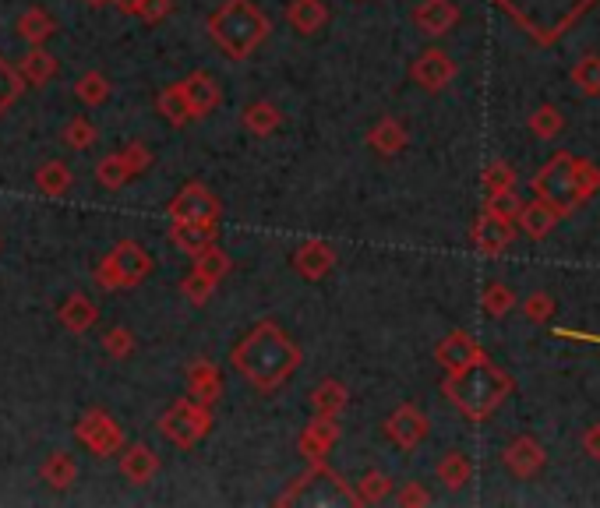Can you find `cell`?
<instances>
[{
	"label": "cell",
	"instance_id": "1",
	"mask_svg": "<svg viewBox=\"0 0 600 508\" xmlns=\"http://www.w3.org/2000/svg\"><path fill=\"white\" fill-rule=\"evenodd\" d=\"M300 360H304L300 346L276 322H258L230 353L233 371L248 381L255 392H262V396L283 389L286 381L297 374Z\"/></svg>",
	"mask_w": 600,
	"mask_h": 508
},
{
	"label": "cell",
	"instance_id": "2",
	"mask_svg": "<svg viewBox=\"0 0 600 508\" xmlns=\"http://www.w3.org/2000/svg\"><path fill=\"white\" fill-rule=\"evenodd\" d=\"M442 392L463 417L488 420L491 413L516 392V381H512V374L502 371L495 360L480 357L473 360L470 367H463V371H449Z\"/></svg>",
	"mask_w": 600,
	"mask_h": 508
},
{
	"label": "cell",
	"instance_id": "3",
	"mask_svg": "<svg viewBox=\"0 0 600 508\" xmlns=\"http://www.w3.org/2000/svg\"><path fill=\"white\" fill-rule=\"evenodd\" d=\"M272 22L255 0H223L209 15V36L230 60H248L269 39Z\"/></svg>",
	"mask_w": 600,
	"mask_h": 508
},
{
	"label": "cell",
	"instance_id": "4",
	"mask_svg": "<svg viewBox=\"0 0 600 508\" xmlns=\"http://www.w3.org/2000/svg\"><path fill=\"white\" fill-rule=\"evenodd\" d=\"M530 191L540 198V202L555 205L562 216H569L572 209L586 202L583 187H579V177H576V156L569 152H555L548 163L540 166L530 180Z\"/></svg>",
	"mask_w": 600,
	"mask_h": 508
},
{
	"label": "cell",
	"instance_id": "5",
	"mask_svg": "<svg viewBox=\"0 0 600 508\" xmlns=\"http://www.w3.org/2000/svg\"><path fill=\"white\" fill-rule=\"evenodd\" d=\"M152 272V254L135 240H120L103 262L96 265V283L103 290H131L145 283Z\"/></svg>",
	"mask_w": 600,
	"mask_h": 508
},
{
	"label": "cell",
	"instance_id": "6",
	"mask_svg": "<svg viewBox=\"0 0 600 508\" xmlns=\"http://www.w3.org/2000/svg\"><path fill=\"white\" fill-rule=\"evenodd\" d=\"M212 431V406L198 403L195 396L177 399L170 410L159 417V434L177 449H195L198 441Z\"/></svg>",
	"mask_w": 600,
	"mask_h": 508
},
{
	"label": "cell",
	"instance_id": "7",
	"mask_svg": "<svg viewBox=\"0 0 600 508\" xmlns=\"http://www.w3.org/2000/svg\"><path fill=\"white\" fill-rule=\"evenodd\" d=\"M75 434L85 449L99 459L117 456V452L124 449V427H120L106 410H99V406H92V410L82 413V420L75 424Z\"/></svg>",
	"mask_w": 600,
	"mask_h": 508
},
{
	"label": "cell",
	"instance_id": "8",
	"mask_svg": "<svg viewBox=\"0 0 600 508\" xmlns=\"http://www.w3.org/2000/svg\"><path fill=\"white\" fill-rule=\"evenodd\" d=\"M166 212H170V223H219L223 205H219V198L212 195L209 187L191 180V184L180 187Z\"/></svg>",
	"mask_w": 600,
	"mask_h": 508
},
{
	"label": "cell",
	"instance_id": "9",
	"mask_svg": "<svg viewBox=\"0 0 600 508\" xmlns=\"http://www.w3.org/2000/svg\"><path fill=\"white\" fill-rule=\"evenodd\" d=\"M428 434H431V420L413 403H399L396 410L389 413V420H385V438H389L399 452H413Z\"/></svg>",
	"mask_w": 600,
	"mask_h": 508
},
{
	"label": "cell",
	"instance_id": "10",
	"mask_svg": "<svg viewBox=\"0 0 600 508\" xmlns=\"http://www.w3.org/2000/svg\"><path fill=\"white\" fill-rule=\"evenodd\" d=\"M456 60L449 57V53L442 50V46H431V50H424L417 60L410 64V78L420 85L424 92H442L445 85L456 78Z\"/></svg>",
	"mask_w": 600,
	"mask_h": 508
},
{
	"label": "cell",
	"instance_id": "11",
	"mask_svg": "<svg viewBox=\"0 0 600 508\" xmlns=\"http://www.w3.org/2000/svg\"><path fill=\"white\" fill-rule=\"evenodd\" d=\"M502 463L516 480H533L544 466H548V452H544V445H540L537 438L523 434V438H516V441L505 445Z\"/></svg>",
	"mask_w": 600,
	"mask_h": 508
},
{
	"label": "cell",
	"instance_id": "12",
	"mask_svg": "<svg viewBox=\"0 0 600 508\" xmlns=\"http://www.w3.org/2000/svg\"><path fill=\"white\" fill-rule=\"evenodd\" d=\"M336 441H339V417H322V413H315V417L304 424V431H300L297 449L308 463H325V456L332 452Z\"/></svg>",
	"mask_w": 600,
	"mask_h": 508
},
{
	"label": "cell",
	"instance_id": "13",
	"mask_svg": "<svg viewBox=\"0 0 600 508\" xmlns=\"http://www.w3.org/2000/svg\"><path fill=\"white\" fill-rule=\"evenodd\" d=\"M290 262L300 279L318 283V279H325L336 269V247H332L329 240H304V244H297Z\"/></svg>",
	"mask_w": 600,
	"mask_h": 508
},
{
	"label": "cell",
	"instance_id": "14",
	"mask_svg": "<svg viewBox=\"0 0 600 508\" xmlns=\"http://www.w3.org/2000/svg\"><path fill=\"white\" fill-rule=\"evenodd\" d=\"M480 357H488L484 346H480L477 339L463 329L449 332V336L435 346V360L445 367V371H463V367H470L473 360H480Z\"/></svg>",
	"mask_w": 600,
	"mask_h": 508
},
{
	"label": "cell",
	"instance_id": "15",
	"mask_svg": "<svg viewBox=\"0 0 600 508\" xmlns=\"http://www.w3.org/2000/svg\"><path fill=\"white\" fill-rule=\"evenodd\" d=\"M516 240V230H512V219L498 216V212L484 209L477 216V223H473V244H477V251L484 254H502L505 247Z\"/></svg>",
	"mask_w": 600,
	"mask_h": 508
},
{
	"label": "cell",
	"instance_id": "16",
	"mask_svg": "<svg viewBox=\"0 0 600 508\" xmlns=\"http://www.w3.org/2000/svg\"><path fill=\"white\" fill-rule=\"evenodd\" d=\"M456 22H459L456 0H420L417 8H413V25L424 36H445Z\"/></svg>",
	"mask_w": 600,
	"mask_h": 508
},
{
	"label": "cell",
	"instance_id": "17",
	"mask_svg": "<svg viewBox=\"0 0 600 508\" xmlns=\"http://www.w3.org/2000/svg\"><path fill=\"white\" fill-rule=\"evenodd\" d=\"M180 85H184V96H188L195 117H209V113L223 103V89H219V82L209 71H191Z\"/></svg>",
	"mask_w": 600,
	"mask_h": 508
},
{
	"label": "cell",
	"instance_id": "18",
	"mask_svg": "<svg viewBox=\"0 0 600 508\" xmlns=\"http://www.w3.org/2000/svg\"><path fill=\"white\" fill-rule=\"evenodd\" d=\"M558 219H562V212H558L555 205L533 198V202H526L523 209H519L516 230H523L530 240H544V237H551V230L558 226Z\"/></svg>",
	"mask_w": 600,
	"mask_h": 508
},
{
	"label": "cell",
	"instance_id": "19",
	"mask_svg": "<svg viewBox=\"0 0 600 508\" xmlns=\"http://www.w3.org/2000/svg\"><path fill=\"white\" fill-rule=\"evenodd\" d=\"M159 473V456L145 445V441H135L128 449L120 452V477L131 480V484H149Z\"/></svg>",
	"mask_w": 600,
	"mask_h": 508
},
{
	"label": "cell",
	"instance_id": "20",
	"mask_svg": "<svg viewBox=\"0 0 600 508\" xmlns=\"http://www.w3.org/2000/svg\"><path fill=\"white\" fill-rule=\"evenodd\" d=\"M286 22L300 36H315L329 22V4L325 0H290L286 4Z\"/></svg>",
	"mask_w": 600,
	"mask_h": 508
},
{
	"label": "cell",
	"instance_id": "21",
	"mask_svg": "<svg viewBox=\"0 0 600 508\" xmlns=\"http://www.w3.org/2000/svg\"><path fill=\"white\" fill-rule=\"evenodd\" d=\"M188 396H195L205 406H212L223 396V378H219V367L212 360H195L188 367Z\"/></svg>",
	"mask_w": 600,
	"mask_h": 508
},
{
	"label": "cell",
	"instance_id": "22",
	"mask_svg": "<svg viewBox=\"0 0 600 508\" xmlns=\"http://www.w3.org/2000/svg\"><path fill=\"white\" fill-rule=\"evenodd\" d=\"M308 403H311V413H322V417H343L346 406H350V389H346L339 378H325L311 389Z\"/></svg>",
	"mask_w": 600,
	"mask_h": 508
},
{
	"label": "cell",
	"instance_id": "23",
	"mask_svg": "<svg viewBox=\"0 0 600 508\" xmlns=\"http://www.w3.org/2000/svg\"><path fill=\"white\" fill-rule=\"evenodd\" d=\"M170 240L180 247L184 254H202L205 247H212L219 240L216 223H170Z\"/></svg>",
	"mask_w": 600,
	"mask_h": 508
},
{
	"label": "cell",
	"instance_id": "24",
	"mask_svg": "<svg viewBox=\"0 0 600 508\" xmlns=\"http://www.w3.org/2000/svg\"><path fill=\"white\" fill-rule=\"evenodd\" d=\"M240 124H244V131L255 138H269L279 131V124H283V110H279L276 103H269V99H258V103H248L244 106V113H240Z\"/></svg>",
	"mask_w": 600,
	"mask_h": 508
},
{
	"label": "cell",
	"instance_id": "25",
	"mask_svg": "<svg viewBox=\"0 0 600 508\" xmlns=\"http://www.w3.org/2000/svg\"><path fill=\"white\" fill-rule=\"evenodd\" d=\"M364 142H368L378 156H399V152L410 145V135H406V127L399 124L396 117H382L368 131V138H364Z\"/></svg>",
	"mask_w": 600,
	"mask_h": 508
},
{
	"label": "cell",
	"instance_id": "26",
	"mask_svg": "<svg viewBox=\"0 0 600 508\" xmlns=\"http://www.w3.org/2000/svg\"><path fill=\"white\" fill-rule=\"evenodd\" d=\"M60 325L68 332H75V336H82V332H89L92 325H96V314H99V307L92 304L85 293H71L64 304H60Z\"/></svg>",
	"mask_w": 600,
	"mask_h": 508
},
{
	"label": "cell",
	"instance_id": "27",
	"mask_svg": "<svg viewBox=\"0 0 600 508\" xmlns=\"http://www.w3.org/2000/svg\"><path fill=\"white\" fill-rule=\"evenodd\" d=\"M396 491V480L385 470H368L353 484V505H382L389 494Z\"/></svg>",
	"mask_w": 600,
	"mask_h": 508
},
{
	"label": "cell",
	"instance_id": "28",
	"mask_svg": "<svg viewBox=\"0 0 600 508\" xmlns=\"http://www.w3.org/2000/svg\"><path fill=\"white\" fill-rule=\"evenodd\" d=\"M156 106H159V117H166V124H173V127H184L188 120H198L195 110H191V103H188V96H184V85H180V82L166 85V89L159 92Z\"/></svg>",
	"mask_w": 600,
	"mask_h": 508
},
{
	"label": "cell",
	"instance_id": "29",
	"mask_svg": "<svg viewBox=\"0 0 600 508\" xmlns=\"http://www.w3.org/2000/svg\"><path fill=\"white\" fill-rule=\"evenodd\" d=\"M438 480H442L449 491H459V487H466L473 480V463H470V456L466 452H459V449H452V452H445L442 459H438Z\"/></svg>",
	"mask_w": 600,
	"mask_h": 508
},
{
	"label": "cell",
	"instance_id": "30",
	"mask_svg": "<svg viewBox=\"0 0 600 508\" xmlns=\"http://www.w3.org/2000/svg\"><path fill=\"white\" fill-rule=\"evenodd\" d=\"M18 71H22V78L29 85H46L57 78V57L46 53L43 46H32V50L22 57V64H18Z\"/></svg>",
	"mask_w": 600,
	"mask_h": 508
},
{
	"label": "cell",
	"instance_id": "31",
	"mask_svg": "<svg viewBox=\"0 0 600 508\" xmlns=\"http://www.w3.org/2000/svg\"><path fill=\"white\" fill-rule=\"evenodd\" d=\"M53 32H57V22H53L43 8H29V11H22V15H18V36H22L25 43L43 46Z\"/></svg>",
	"mask_w": 600,
	"mask_h": 508
},
{
	"label": "cell",
	"instance_id": "32",
	"mask_svg": "<svg viewBox=\"0 0 600 508\" xmlns=\"http://www.w3.org/2000/svg\"><path fill=\"white\" fill-rule=\"evenodd\" d=\"M78 477V463L71 452H53L50 459L43 463V480L53 487V491H68Z\"/></svg>",
	"mask_w": 600,
	"mask_h": 508
},
{
	"label": "cell",
	"instance_id": "33",
	"mask_svg": "<svg viewBox=\"0 0 600 508\" xmlns=\"http://www.w3.org/2000/svg\"><path fill=\"white\" fill-rule=\"evenodd\" d=\"M480 307H484L488 318H505V314H512V307H516V293H512V286L502 283V279H491V283L484 286V293H480Z\"/></svg>",
	"mask_w": 600,
	"mask_h": 508
},
{
	"label": "cell",
	"instance_id": "34",
	"mask_svg": "<svg viewBox=\"0 0 600 508\" xmlns=\"http://www.w3.org/2000/svg\"><path fill=\"white\" fill-rule=\"evenodd\" d=\"M36 184H39V191L43 195H50V198H60L64 191L71 187V170H68V163H60V159H53V163H43L36 170Z\"/></svg>",
	"mask_w": 600,
	"mask_h": 508
},
{
	"label": "cell",
	"instance_id": "35",
	"mask_svg": "<svg viewBox=\"0 0 600 508\" xmlns=\"http://www.w3.org/2000/svg\"><path fill=\"white\" fill-rule=\"evenodd\" d=\"M572 85L583 96H600V53H586L572 64Z\"/></svg>",
	"mask_w": 600,
	"mask_h": 508
},
{
	"label": "cell",
	"instance_id": "36",
	"mask_svg": "<svg viewBox=\"0 0 600 508\" xmlns=\"http://www.w3.org/2000/svg\"><path fill=\"white\" fill-rule=\"evenodd\" d=\"M562 127H565V117H562V110H558V106L544 103V106H537V110L530 113V131L537 138H544V142H551V138L562 135Z\"/></svg>",
	"mask_w": 600,
	"mask_h": 508
},
{
	"label": "cell",
	"instance_id": "37",
	"mask_svg": "<svg viewBox=\"0 0 600 508\" xmlns=\"http://www.w3.org/2000/svg\"><path fill=\"white\" fill-rule=\"evenodd\" d=\"M96 180L106 187V191H120V187L131 180V170L128 163H124V156L120 152H113V156H103L96 163Z\"/></svg>",
	"mask_w": 600,
	"mask_h": 508
},
{
	"label": "cell",
	"instance_id": "38",
	"mask_svg": "<svg viewBox=\"0 0 600 508\" xmlns=\"http://www.w3.org/2000/svg\"><path fill=\"white\" fill-rule=\"evenodd\" d=\"M75 96L82 99L85 106H103L110 99V82H106L103 71H85L75 85Z\"/></svg>",
	"mask_w": 600,
	"mask_h": 508
},
{
	"label": "cell",
	"instance_id": "39",
	"mask_svg": "<svg viewBox=\"0 0 600 508\" xmlns=\"http://www.w3.org/2000/svg\"><path fill=\"white\" fill-rule=\"evenodd\" d=\"M195 269L202 272V276H209V279H223V276H230V269H233V262H230V254L223 251L219 244H212V247H205L202 254H195Z\"/></svg>",
	"mask_w": 600,
	"mask_h": 508
},
{
	"label": "cell",
	"instance_id": "40",
	"mask_svg": "<svg viewBox=\"0 0 600 508\" xmlns=\"http://www.w3.org/2000/svg\"><path fill=\"white\" fill-rule=\"evenodd\" d=\"M22 89H25L22 71H15V68H11V64H8V60L0 57V113L11 110V106L18 103V96H22Z\"/></svg>",
	"mask_w": 600,
	"mask_h": 508
},
{
	"label": "cell",
	"instance_id": "41",
	"mask_svg": "<svg viewBox=\"0 0 600 508\" xmlns=\"http://www.w3.org/2000/svg\"><path fill=\"white\" fill-rule=\"evenodd\" d=\"M180 293H184L195 307H202V304H209L212 293H216V279H209L198 269H191V276H184V283H180Z\"/></svg>",
	"mask_w": 600,
	"mask_h": 508
},
{
	"label": "cell",
	"instance_id": "42",
	"mask_svg": "<svg viewBox=\"0 0 600 508\" xmlns=\"http://www.w3.org/2000/svg\"><path fill=\"white\" fill-rule=\"evenodd\" d=\"M555 314V297L551 293H544V290H533L530 297L523 300V318L530 325H544Z\"/></svg>",
	"mask_w": 600,
	"mask_h": 508
},
{
	"label": "cell",
	"instance_id": "43",
	"mask_svg": "<svg viewBox=\"0 0 600 508\" xmlns=\"http://www.w3.org/2000/svg\"><path fill=\"white\" fill-rule=\"evenodd\" d=\"M484 191H488V195L516 191V170H512L509 163H502V159H495V163L484 170Z\"/></svg>",
	"mask_w": 600,
	"mask_h": 508
},
{
	"label": "cell",
	"instance_id": "44",
	"mask_svg": "<svg viewBox=\"0 0 600 508\" xmlns=\"http://www.w3.org/2000/svg\"><path fill=\"white\" fill-rule=\"evenodd\" d=\"M103 350L110 353L113 360H124L135 353V336H131V329H124V325H117V329H110L103 336Z\"/></svg>",
	"mask_w": 600,
	"mask_h": 508
},
{
	"label": "cell",
	"instance_id": "45",
	"mask_svg": "<svg viewBox=\"0 0 600 508\" xmlns=\"http://www.w3.org/2000/svg\"><path fill=\"white\" fill-rule=\"evenodd\" d=\"M64 142L71 145V149H89V145H96V127H92V120L85 117H75L68 127H64Z\"/></svg>",
	"mask_w": 600,
	"mask_h": 508
},
{
	"label": "cell",
	"instance_id": "46",
	"mask_svg": "<svg viewBox=\"0 0 600 508\" xmlns=\"http://www.w3.org/2000/svg\"><path fill=\"white\" fill-rule=\"evenodd\" d=\"M396 501H399V508H428L431 505V491L420 484V480H406V484L399 487Z\"/></svg>",
	"mask_w": 600,
	"mask_h": 508
},
{
	"label": "cell",
	"instance_id": "47",
	"mask_svg": "<svg viewBox=\"0 0 600 508\" xmlns=\"http://www.w3.org/2000/svg\"><path fill=\"white\" fill-rule=\"evenodd\" d=\"M484 209L498 212V216H505V219H512V223H516L523 202H519L516 191H498V195H488V205H484Z\"/></svg>",
	"mask_w": 600,
	"mask_h": 508
},
{
	"label": "cell",
	"instance_id": "48",
	"mask_svg": "<svg viewBox=\"0 0 600 508\" xmlns=\"http://www.w3.org/2000/svg\"><path fill=\"white\" fill-rule=\"evenodd\" d=\"M576 177H579V187H583V195H597L600 191V166L590 163V159H576Z\"/></svg>",
	"mask_w": 600,
	"mask_h": 508
},
{
	"label": "cell",
	"instance_id": "49",
	"mask_svg": "<svg viewBox=\"0 0 600 508\" xmlns=\"http://www.w3.org/2000/svg\"><path fill=\"white\" fill-rule=\"evenodd\" d=\"M124 156V163H128V170H131V177H138V173H145L152 166V152L145 149L142 142H131L128 149L120 152Z\"/></svg>",
	"mask_w": 600,
	"mask_h": 508
},
{
	"label": "cell",
	"instance_id": "50",
	"mask_svg": "<svg viewBox=\"0 0 600 508\" xmlns=\"http://www.w3.org/2000/svg\"><path fill=\"white\" fill-rule=\"evenodd\" d=\"M173 11V0H145V8H142V22H149V25H159L163 22L166 15Z\"/></svg>",
	"mask_w": 600,
	"mask_h": 508
},
{
	"label": "cell",
	"instance_id": "51",
	"mask_svg": "<svg viewBox=\"0 0 600 508\" xmlns=\"http://www.w3.org/2000/svg\"><path fill=\"white\" fill-rule=\"evenodd\" d=\"M583 449H586V456L597 459V463H600V424H590V427H586Z\"/></svg>",
	"mask_w": 600,
	"mask_h": 508
},
{
	"label": "cell",
	"instance_id": "52",
	"mask_svg": "<svg viewBox=\"0 0 600 508\" xmlns=\"http://www.w3.org/2000/svg\"><path fill=\"white\" fill-rule=\"evenodd\" d=\"M117 4V11H124V15H142L145 0H113Z\"/></svg>",
	"mask_w": 600,
	"mask_h": 508
},
{
	"label": "cell",
	"instance_id": "53",
	"mask_svg": "<svg viewBox=\"0 0 600 508\" xmlns=\"http://www.w3.org/2000/svg\"><path fill=\"white\" fill-rule=\"evenodd\" d=\"M85 8H103V4H113V0H82Z\"/></svg>",
	"mask_w": 600,
	"mask_h": 508
}]
</instances>
